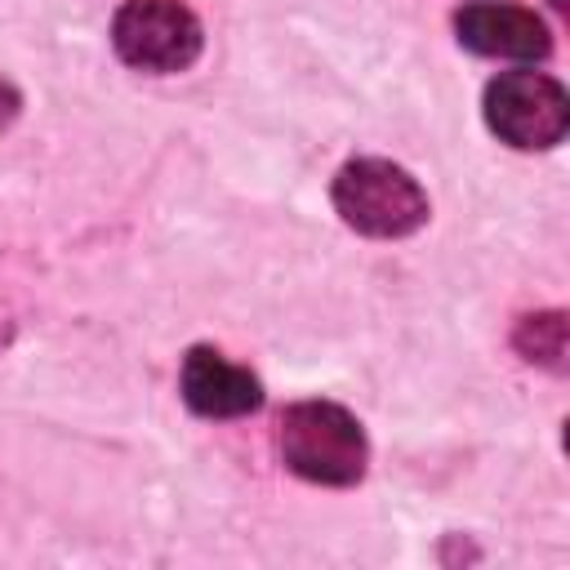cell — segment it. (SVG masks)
Instances as JSON below:
<instances>
[{
  "instance_id": "cell-1",
  "label": "cell",
  "mask_w": 570,
  "mask_h": 570,
  "mask_svg": "<svg viewBox=\"0 0 570 570\" xmlns=\"http://www.w3.org/2000/svg\"><path fill=\"white\" fill-rule=\"evenodd\" d=\"M276 445H281L285 468L316 485H352V481H361L365 459H370L361 423L334 401L289 405L281 414Z\"/></svg>"
},
{
  "instance_id": "cell-2",
  "label": "cell",
  "mask_w": 570,
  "mask_h": 570,
  "mask_svg": "<svg viewBox=\"0 0 570 570\" xmlns=\"http://www.w3.org/2000/svg\"><path fill=\"white\" fill-rule=\"evenodd\" d=\"M334 209L338 218L361 232V236H410L428 223V196L414 183L410 169L383 160V156H361L347 160L334 178Z\"/></svg>"
},
{
  "instance_id": "cell-3",
  "label": "cell",
  "mask_w": 570,
  "mask_h": 570,
  "mask_svg": "<svg viewBox=\"0 0 570 570\" xmlns=\"http://www.w3.org/2000/svg\"><path fill=\"white\" fill-rule=\"evenodd\" d=\"M485 125L517 151H543L566 138L570 98L543 71H503L485 85Z\"/></svg>"
},
{
  "instance_id": "cell-4",
  "label": "cell",
  "mask_w": 570,
  "mask_h": 570,
  "mask_svg": "<svg viewBox=\"0 0 570 570\" xmlns=\"http://www.w3.org/2000/svg\"><path fill=\"white\" fill-rule=\"evenodd\" d=\"M116 53L138 71H183L200 58V18L178 0H125L111 18Z\"/></svg>"
},
{
  "instance_id": "cell-5",
  "label": "cell",
  "mask_w": 570,
  "mask_h": 570,
  "mask_svg": "<svg viewBox=\"0 0 570 570\" xmlns=\"http://www.w3.org/2000/svg\"><path fill=\"white\" fill-rule=\"evenodd\" d=\"M454 31L481 58H525V62H534V58H548V49H552V36H548V27L534 9L499 4V0L463 4L454 13Z\"/></svg>"
},
{
  "instance_id": "cell-6",
  "label": "cell",
  "mask_w": 570,
  "mask_h": 570,
  "mask_svg": "<svg viewBox=\"0 0 570 570\" xmlns=\"http://www.w3.org/2000/svg\"><path fill=\"white\" fill-rule=\"evenodd\" d=\"M178 387H183V401L205 419H240L263 405L258 374H249L245 365L227 361L214 347H191L183 356Z\"/></svg>"
},
{
  "instance_id": "cell-7",
  "label": "cell",
  "mask_w": 570,
  "mask_h": 570,
  "mask_svg": "<svg viewBox=\"0 0 570 570\" xmlns=\"http://www.w3.org/2000/svg\"><path fill=\"white\" fill-rule=\"evenodd\" d=\"M517 347L525 352V361H539L548 370H561L566 361V316L561 312H539V316H525L517 325Z\"/></svg>"
},
{
  "instance_id": "cell-8",
  "label": "cell",
  "mask_w": 570,
  "mask_h": 570,
  "mask_svg": "<svg viewBox=\"0 0 570 570\" xmlns=\"http://www.w3.org/2000/svg\"><path fill=\"white\" fill-rule=\"evenodd\" d=\"M18 107H22V98H18V89H13L9 80H0V129H9V125H13V116H18Z\"/></svg>"
}]
</instances>
